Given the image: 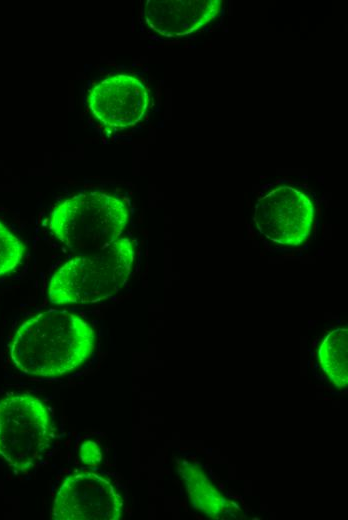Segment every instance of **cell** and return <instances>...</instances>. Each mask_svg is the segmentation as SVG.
I'll use <instances>...</instances> for the list:
<instances>
[{
  "instance_id": "obj_7",
  "label": "cell",
  "mask_w": 348,
  "mask_h": 520,
  "mask_svg": "<svg viewBox=\"0 0 348 520\" xmlns=\"http://www.w3.org/2000/svg\"><path fill=\"white\" fill-rule=\"evenodd\" d=\"M148 106L144 83L128 74L111 75L89 92L88 108L106 128L127 129L138 123Z\"/></svg>"
},
{
  "instance_id": "obj_12",
  "label": "cell",
  "mask_w": 348,
  "mask_h": 520,
  "mask_svg": "<svg viewBox=\"0 0 348 520\" xmlns=\"http://www.w3.org/2000/svg\"><path fill=\"white\" fill-rule=\"evenodd\" d=\"M81 460L91 466L98 465L102 460V454L93 441H86L80 449Z\"/></svg>"
},
{
  "instance_id": "obj_3",
  "label": "cell",
  "mask_w": 348,
  "mask_h": 520,
  "mask_svg": "<svg viewBox=\"0 0 348 520\" xmlns=\"http://www.w3.org/2000/svg\"><path fill=\"white\" fill-rule=\"evenodd\" d=\"M129 218V209L119 197L87 191L58 203L50 212L49 228L66 248L86 253L117 240Z\"/></svg>"
},
{
  "instance_id": "obj_6",
  "label": "cell",
  "mask_w": 348,
  "mask_h": 520,
  "mask_svg": "<svg viewBox=\"0 0 348 520\" xmlns=\"http://www.w3.org/2000/svg\"><path fill=\"white\" fill-rule=\"evenodd\" d=\"M123 499L106 477L95 472L74 473L63 481L52 505L54 520H117Z\"/></svg>"
},
{
  "instance_id": "obj_5",
  "label": "cell",
  "mask_w": 348,
  "mask_h": 520,
  "mask_svg": "<svg viewBox=\"0 0 348 520\" xmlns=\"http://www.w3.org/2000/svg\"><path fill=\"white\" fill-rule=\"evenodd\" d=\"M314 213V205L306 192L283 184L258 200L253 220L266 239L282 247L295 248L308 239Z\"/></svg>"
},
{
  "instance_id": "obj_2",
  "label": "cell",
  "mask_w": 348,
  "mask_h": 520,
  "mask_svg": "<svg viewBox=\"0 0 348 520\" xmlns=\"http://www.w3.org/2000/svg\"><path fill=\"white\" fill-rule=\"evenodd\" d=\"M135 257L131 239L119 237L108 246L80 253L52 275L48 297L53 304H88L108 299L126 284Z\"/></svg>"
},
{
  "instance_id": "obj_4",
  "label": "cell",
  "mask_w": 348,
  "mask_h": 520,
  "mask_svg": "<svg viewBox=\"0 0 348 520\" xmlns=\"http://www.w3.org/2000/svg\"><path fill=\"white\" fill-rule=\"evenodd\" d=\"M52 418L44 402L29 394L0 400V456L12 468L25 472L48 449Z\"/></svg>"
},
{
  "instance_id": "obj_11",
  "label": "cell",
  "mask_w": 348,
  "mask_h": 520,
  "mask_svg": "<svg viewBox=\"0 0 348 520\" xmlns=\"http://www.w3.org/2000/svg\"><path fill=\"white\" fill-rule=\"evenodd\" d=\"M25 244L0 221V277L14 272L25 255Z\"/></svg>"
},
{
  "instance_id": "obj_10",
  "label": "cell",
  "mask_w": 348,
  "mask_h": 520,
  "mask_svg": "<svg viewBox=\"0 0 348 520\" xmlns=\"http://www.w3.org/2000/svg\"><path fill=\"white\" fill-rule=\"evenodd\" d=\"M187 492L196 509L218 517L230 509L228 501L209 482L196 466L180 468Z\"/></svg>"
},
{
  "instance_id": "obj_9",
  "label": "cell",
  "mask_w": 348,
  "mask_h": 520,
  "mask_svg": "<svg viewBox=\"0 0 348 520\" xmlns=\"http://www.w3.org/2000/svg\"><path fill=\"white\" fill-rule=\"evenodd\" d=\"M348 330L339 327L330 331L318 348V361L322 371L338 388L347 386V336Z\"/></svg>"
},
{
  "instance_id": "obj_1",
  "label": "cell",
  "mask_w": 348,
  "mask_h": 520,
  "mask_svg": "<svg viewBox=\"0 0 348 520\" xmlns=\"http://www.w3.org/2000/svg\"><path fill=\"white\" fill-rule=\"evenodd\" d=\"M95 347V332L77 314L48 310L17 329L10 357L21 372L38 377H59L83 365Z\"/></svg>"
},
{
  "instance_id": "obj_8",
  "label": "cell",
  "mask_w": 348,
  "mask_h": 520,
  "mask_svg": "<svg viewBox=\"0 0 348 520\" xmlns=\"http://www.w3.org/2000/svg\"><path fill=\"white\" fill-rule=\"evenodd\" d=\"M222 0H148L143 9L147 26L165 37L191 34L217 17Z\"/></svg>"
}]
</instances>
